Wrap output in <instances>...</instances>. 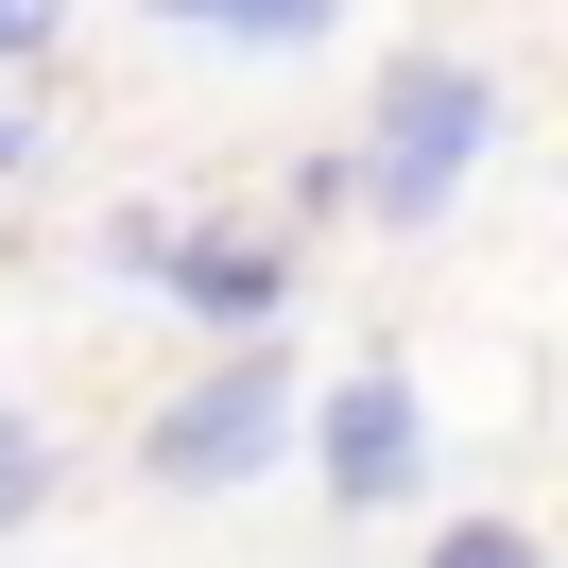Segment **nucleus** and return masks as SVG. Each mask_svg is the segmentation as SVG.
<instances>
[{"label": "nucleus", "instance_id": "f257e3e1", "mask_svg": "<svg viewBox=\"0 0 568 568\" xmlns=\"http://www.w3.org/2000/svg\"><path fill=\"white\" fill-rule=\"evenodd\" d=\"M483 139H499V87L465 70V52H396V87H379V121H362L345 190H362L379 224H430L465 173H483Z\"/></svg>", "mask_w": 568, "mask_h": 568}, {"label": "nucleus", "instance_id": "f03ea898", "mask_svg": "<svg viewBox=\"0 0 568 568\" xmlns=\"http://www.w3.org/2000/svg\"><path fill=\"white\" fill-rule=\"evenodd\" d=\"M293 448V362H224V379H190V396H155V430H139V465L173 499H224V483H258V465Z\"/></svg>", "mask_w": 568, "mask_h": 568}, {"label": "nucleus", "instance_id": "7ed1b4c3", "mask_svg": "<svg viewBox=\"0 0 568 568\" xmlns=\"http://www.w3.org/2000/svg\"><path fill=\"white\" fill-rule=\"evenodd\" d=\"M311 465H327V499H414V465H430V430H414V379L396 362H345L327 379V414H311Z\"/></svg>", "mask_w": 568, "mask_h": 568}, {"label": "nucleus", "instance_id": "20e7f679", "mask_svg": "<svg viewBox=\"0 0 568 568\" xmlns=\"http://www.w3.org/2000/svg\"><path fill=\"white\" fill-rule=\"evenodd\" d=\"M155 276H173V311H207V327H276V242H155Z\"/></svg>", "mask_w": 568, "mask_h": 568}, {"label": "nucleus", "instance_id": "39448f33", "mask_svg": "<svg viewBox=\"0 0 568 568\" xmlns=\"http://www.w3.org/2000/svg\"><path fill=\"white\" fill-rule=\"evenodd\" d=\"M155 18H207V36H242V52H311L327 36V0H155Z\"/></svg>", "mask_w": 568, "mask_h": 568}, {"label": "nucleus", "instance_id": "423d86ee", "mask_svg": "<svg viewBox=\"0 0 568 568\" xmlns=\"http://www.w3.org/2000/svg\"><path fill=\"white\" fill-rule=\"evenodd\" d=\"M36 499H52V430H36V414H0V534L36 517Z\"/></svg>", "mask_w": 568, "mask_h": 568}, {"label": "nucleus", "instance_id": "0eeeda50", "mask_svg": "<svg viewBox=\"0 0 568 568\" xmlns=\"http://www.w3.org/2000/svg\"><path fill=\"white\" fill-rule=\"evenodd\" d=\"M430 568H551L517 517H465V534H430Z\"/></svg>", "mask_w": 568, "mask_h": 568}, {"label": "nucleus", "instance_id": "6e6552de", "mask_svg": "<svg viewBox=\"0 0 568 568\" xmlns=\"http://www.w3.org/2000/svg\"><path fill=\"white\" fill-rule=\"evenodd\" d=\"M52 36H70V0H0V87H36Z\"/></svg>", "mask_w": 568, "mask_h": 568}, {"label": "nucleus", "instance_id": "1a4fd4ad", "mask_svg": "<svg viewBox=\"0 0 568 568\" xmlns=\"http://www.w3.org/2000/svg\"><path fill=\"white\" fill-rule=\"evenodd\" d=\"M36 155H52V104H36V87H0V190L36 173Z\"/></svg>", "mask_w": 568, "mask_h": 568}]
</instances>
